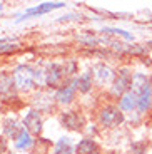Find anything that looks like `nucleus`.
<instances>
[{
	"label": "nucleus",
	"mask_w": 152,
	"mask_h": 154,
	"mask_svg": "<svg viewBox=\"0 0 152 154\" xmlns=\"http://www.w3.org/2000/svg\"><path fill=\"white\" fill-rule=\"evenodd\" d=\"M34 75H35V69H32L30 66L27 64H20L14 69V82H15V87L19 91H29L30 87H35V81H34Z\"/></svg>",
	"instance_id": "1"
},
{
	"label": "nucleus",
	"mask_w": 152,
	"mask_h": 154,
	"mask_svg": "<svg viewBox=\"0 0 152 154\" xmlns=\"http://www.w3.org/2000/svg\"><path fill=\"white\" fill-rule=\"evenodd\" d=\"M99 119H100V124L104 127H115V126H120L126 117H124V112L119 107H115V106H107V107H104L100 111Z\"/></svg>",
	"instance_id": "2"
},
{
	"label": "nucleus",
	"mask_w": 152,
	"mask_h": 154,
	"mask_svg": "<svg viewBox=\"0 0 152 154\" xmlns=\"http://www.w3.org/2000/svg\"><path fill=\"white\" fill-rule=\"evenodd\" d=\"M130 84H132V74L129 69H120L115 75L114 85H112V94L117 97H122L124 94H127L130 91Z\"/></svg>",
	"instance_id": "3"
},
{
	"label": "nucleus",
	"mask_w": 152,
	"mask_h": 154,
	"mask_svg": "<svg viewBox=\"0 0 152 154\" xmlns=\"http://www.w3.org/2000/svg\"><path fill=\"white\" fill-rule=\"evenodd\" d=\"M17 97V87L14 77L5 70H0V100H10Z\"/></svg>",
	"instance_id": "4"
},
{
	"label": "nucleus",
	"mask_w": 152,
	"mask_h": 154,
	"mask_svg": "<svg viewBox=\"0 0 152 154\" xmlns=\"http://www.w3.org/2000/svg\"><path fill=\"white\" fill-rule=\"evenodd\" d=\"M60 122L62 126L70 129V131H82L85 121L82 114H79L75 111H68V112H62L60 114Z\"/></svg>",
	"instance_id": "5"
},
{
	"label": "nucleus",
	"mask_w": 152,
	"mask_h": 154,
	"mask_svg": "<svg viewBox=\"0 0 152 154\" xmlns=\"http://www.w3.org/2000/svg\"><path fill=\"white\" fill-rule=\"evenodd\" d=\"M23 126L29 132L32 134H40L42 132V117L38 114V111L32 109L29 111V114L25 116V119H23Z\"/></svg>",
	"instance_id": "6"
},
{
	"label": "nucleus",
	"mask_w": 152,
	"mask_h": 154,
	"mask_svg": "<svg viewBox=\"0 0 152 154\" xmlns=\"http://www.w3.org/2000/svg\"><path fill=\"white\" fill-rule=\"evenodd\" d=\"M64 75H65V69L60 64H49L45 69V84L50 85V87L57 85Z\"/></svg>",
	"instance_id": "7"
},
{
	"label": "nucleus",
	"mask_w": 152,
	"mask_h": 154,
	"mask_svg": "<svg viewBox=\"0 0 152 154\" xmlns=\"http://www.w3.org/2000/svg\"><path fill=\"white\" fill-rule=\"evenodd\" d=\"M64 2H45V4H40L37 5L35 8H29V10H25V14L22 15V19H29V17H34V15H42V14H47V12L50 10H55V8H60L64 7Z\"/></svg>",
	"instance_id": "8"
},
{
	"label": "nucleus",
	"mask_w": 152,
	"mask_h": 154,
	"mask_svg": "<svg viewBox=\"0 0 152 154\" xmlns=\"http://www.w3.org/2000/svg\"><path fill=\"white\" fill-rule=\"evenodd\" d=\"M92 72H94L95 81L99 84H107V82H110L114 79V70L109 66H105V64H95L92 67Z\"/></svg>",
	"instance_id": "9"
},
{
	"label": "nucleus",
	"mask_w": 152,
	"mask_h": 154,
	"mask_svg": "<svg viewBox=\"0 0 152 154\" xmlns=\"http://www.w3.org/2000/svg\"><path fill=\"white\" fill-rule=\"evenodd\" d=\"M152 106V91L149 84L137 94V111L139 112H147Z\"/></svg>",
	"instance_id": "10"
},
{
	"label": "nucleus",
	"mask_w": 152,
	"mask_h": 154,
	"mask_svg": "<svg viewBox=\"0 0 152 154\" xmlns=\"http://www.w3.org/2000/svg\"><path fill=\"white\" fill-rule=\"evenodd\" d=\"M75 81L72 82V84L68 85H64V87H60L57 91V94H55V99L60 102V104H70L74 100V97H75Z\"/></svg>",
	"instance_id": "11"
},
{
	"label": "nucleus",
	"mask_w": 152,
	"mask_h": 154,
	"mask_svg": "<svg viewBox=\"0 0 152 154\" xmlns=\"http://www.w3.org/2000/svg\"><path fill=\"white\" fill-rule=\"evenodd\" d=\"M77 154H100V147L94 139H82L75 146Z\"/></svg>",
	"instance_id": "12"
},
{
	"label": "nucleus",
	"mask_w": 152,
	"mask_h": 154,
	"mask_svg": "<svg viewBox=\"0 0 152 154\" xmlns=\"http://www.w3.org/2000/svg\"><path fill=\"white\" fill-rule=\"evenodd\" d=\"M119 109L120 111H126V112H130L134 109H137V94L132 92V91L124 94L120 97V100H119Z\"/></svg>",
	"instance_id": "13"
},
{
	"label": "nucleus",
	"mask_w": 152,
	"mask_h": 154,
	"mask_svg": "<svg viewBox=\"0 0 152 154\" xmlns=\"http://www.w3.org/2000/svg\"><path fill=\"white\" fill-rule=\"evenodd\" d=\"M22 129L23 127L20 126L15 119H5L4 121V134L7 136V137L14 139V141H17V137H19Z\"/></svg>",
	"instance_id": "14"
},
{
	"label": "nucleus",
	"mask_w": 152,
	"mask_h": 154,
	"mask_svg": "<svg viewBox=\"0 0 152 154\" xmlns=\"http://www.w3.org/2000/svg\"><path fill=\"white\" fill-rule=\"evenodd\" d=\"M75 147H74V143L68 137H62L55 143V147H53V152L55 154H74Z\"/></svg>",
	"instance_id": "15"
},
{
	"label": "nucleus",
	"mask_w": 152,
	"mask_h": 154,
	"mask_svg": "<svg viewBox=\"0 0 152 154\" xmlns=\"http://www.w3.org/2000/svg\"><path fill=\"white\" fill-rule=\"evenodd\" d=\"M147 84H149V77L145 75V74H142V72H135V74L132 75L130 91H132V92H135V94H139Z\"/></svg>",
	"instance_id": "16"
},
{
	"label": "nucleus",
	"mask_w": 152,
	"mask_h": 154,
	"mask_svg": "<svg viewBox=\"0 0 152 154\" xmlns=\"http://www.w3.org/2000/svg\"><path fill=\"white\" fill-rule=\"evenodd\" d=\"M75 87L79 89L82 94H87L89 91L92 89V75H90V72H85V74H82L80 77H77L75 79Z\"/></svg>",
	"instance_id": "17"
},
{
	"label": "nucleus",
	"mask_w": 152,
	"mask_h": 154,
	"mask_svg": "<svg viewBox=\"0 0 152 154\" xmlns=\"http://www.w3.org/2000/svg\"><path fill=\"white\" fill-rule=\"evenodd\" d=\"M32 143H34V141H32V137H30V132L23 127L22 131H20L19 137H17V141H15V147L17 149H29V147L32 146Z\"/></svg>",
	"instance_id": "18"
},
{
	"label": "nucleus",
	"mask_w": 152,
	"mask_h": 154,
	"mask_svg": "<svg viewBox=\"0 0 152 154\" xmlns=\"http://www.w3.org/2000/svg\"><path fill=\"white\" fill-rule=\"evenodd\" d=\"M147 141H144V139H139V141H134L132 144H130V151H132V154H145L147 152Z\"/></svg>",
	"instance_id": "19"
},
{
	"label": "nucleus",
	"mask_w": 152,
	"mask_h": 154,
	"mask_svg": "<svg viewBox=\"0 0 152 154\" xmlns=\"http://www.w3.org/2000/svg\"><path fill=\"white\" fill-rule=\"evenodd\" d=\"M17 49V44L12 42L10 38H0V54L4 52H12Z\"/></svg>",
	"instance_id": "20"
},
{
	"label": "nucleus",
	"mask_w": 152,
	"mask_h": 154,
	"mask_svg": "<svg viewBox=\"0 0 152 154\" xmlns=\"http://www.w3.org/2000/svg\"><path fill=\"white\" fill-rule=\"evenodd\" d=\"M34 81H35V87H42V85L45 84V70H38V69H35Z\"/></svg>",
	"instance_id": "21"
},
{
	"label": "nucleus",
	"mask_w": 152,
	"mask_h": 154,
	"mask_svg": "<svg viewBox=\"0 0 152 154\" xmlns=\"http://www.w3.org/2000/svg\"><path fill=\"white\" fill-rule=\"evenodd\" d=\"M104 32H109V34H117V35H122L124 38H132V35L129 32L122 30V29H104Z\"/></svg>",
	"instance_id": "22"
},
{
	"label": "nucleus",
	"mask_w": 152,
	"mask_h": 154,
	"mask_svg": "<svg viewBox=\"0 0 152 154\" xmlns=\"http://www.w3.org/2000/svg\"><path fill=\"white\" fill-rule=\"evenodd\" d=\"M7 151V139L4 136H0V154H4Z\"/></svg>",
	"instance_id": "23"
},
{
	"label": "nucleus",
	"mask_w": 152,
	"mask_h": 154,
	"mask_svg": "<svg viewBox=\"0 0 152 154\" xmlns=\"http://www.w3.org/2000/svg\"><path fill=\"white\" fill-rule=\"evenodd\" d=\"M149 87H150V91H152V75H149Z\"/></svg>",
	"instance_id": "24"
},
{
	"label": "nucleus",
	"mask_w": 152,
	"mask_h": 154,
	"mask_svg": "<svg viewBox=\"0 0 152 154\" xmlns=\"http://www.w3.org/2000/svg\"><path fill=\"white\" fill-rule=\"evenodd\" d=\"M2 8H4V5H2V4H0V10H2Z\"/></svg>",
	"instance_id": "25"
}]
</instances>
